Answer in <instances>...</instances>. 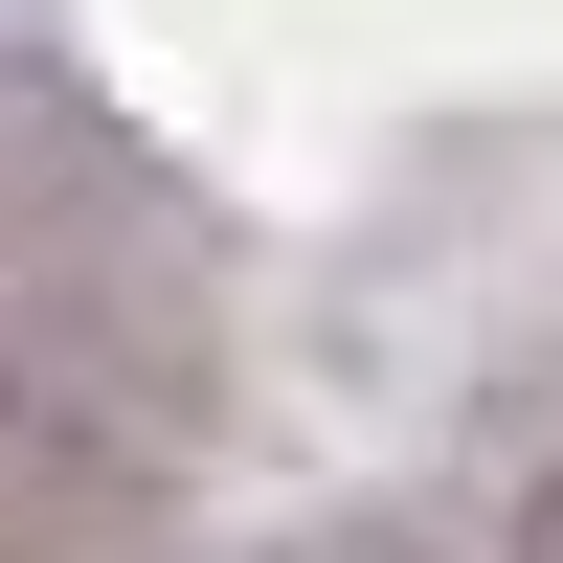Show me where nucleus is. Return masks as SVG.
Instances as JSON below:
<instances>
[{
    "instance_id": "1",
    "label": "nucleus",
    "mask_w": 563,
    "mask_h": 563,
    "mask_svg": "<svg viewBox=\"0 0 563 563\" xmlns=\"http://www.w3.org/2000/svg\"><path fill=\"white\" fill-rule=\"evenodd\" d=\"M45 474H90V361L45 316H0V496H45Z\"/></svg>"
},
{
    "instance_id": "2",
    "label": "nucleus",
    "mask_w": 563,
    "mask_h": 563,
    "mask_svg": "<svg viewBox=\"0 0 563 563\" xmlns=\"http://www.w3.org/2000/svg\"><path fill=\"white\" fill-rule=\"evenodd\" d=\"M519 563H563V496H541V541H519Z\"/></svg>"
}]
</instances>
